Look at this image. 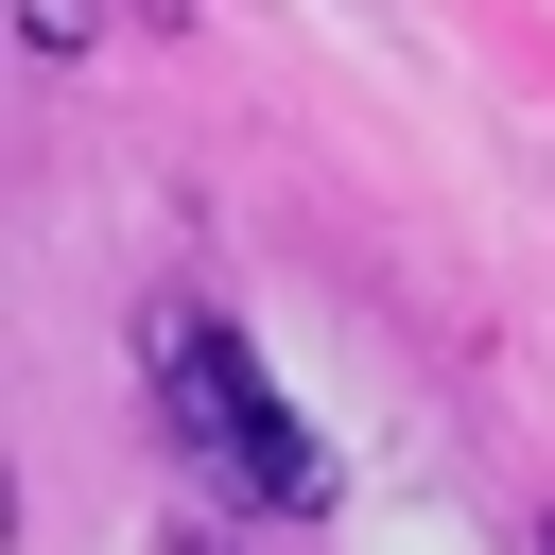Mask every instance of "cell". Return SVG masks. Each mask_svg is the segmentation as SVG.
Segmentation results:
<instances>
[{"mask_svg": "<svg viewBox=\"0 0 555 555\" xmlns=\"http://www.w3.org/2000/svg\"><path fill=\"white\" fill-rule=\"evenodd\" d=\"M156 364H173V416H191V434L225 451V486H243V503H330V451H312V434L278 416V382H260V364H243L225 330H173Z\"/></svg>", "mask_w": 555, "mask_h": 555, "instance_id": "6da1fadb", "label": "cell"}]
</instances>
